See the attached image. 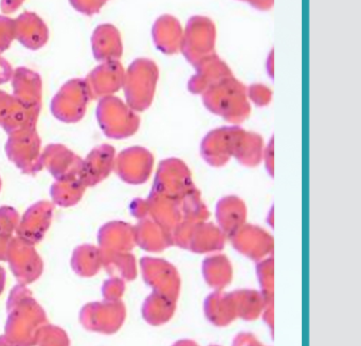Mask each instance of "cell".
I'll return each instance as SVG.
<instances>
[{
	"mask_svg": "<svg viewBox=\"0 0 361 346\" xmlns=\"http://www.w3.org/2000/svg\"><path fill=\"white\" fill-rule=\"evenodd\" d=\"M143 263L147 282L154 287L156 292L176 301L180 287L176 269L161 259H145Z\"/></svg>",
	"mask_w": 361,
	"mask_h": 346,
	"instance_id": "8992f818",
	"label": "cell"
},
{
	"mask_svg": "<svg viewBox=\"0 0 361 346\" xmlns=\"http://www.w3.org/2000/svg\"><path fill=\"white\" fill-rule=\"evenodd\" d=\"M233 247L253 259H261L272 249V238L262 228L242 225L231 234Z\"/></svg>",
	"mask_w": 361,
	"mask_h": 346,
	"instance_id": "52a82bcc",
	"label": "cell"
},
{
	"mask_svg": "<svg viewBox=\"0 0 361 346\" xmlns=\"http://www.w3.org/2000/svg\"><path fill=\"white\" fill-rule=\"evenodd\" d=\"M175 310V301L164 295L156 292L151 299H147V316L149 323L153 324H161L166 322Z\"/></svg>",
	"mask_w": 361,
	"mask_h": 346,
	"instance_id": "ac0fdd59",
	"label": "cell"
},
{
	"mask_svg": "<svg viewBox=\"0 0 361 346\" xmlns=\"http://www.w3.org/2000/svg\"><path fill=\"white\" fill-rule=\"evenodd\" d=\"M196 75L189 82L190 92L196 94H202L210 86L227 75H232L231 70L226 63L219 60L216 54L209 56L198 64Z\"/></svg>",
	"mask_w": 361,
	"mask_h": 346,
	"instance_id": "ba28073f",
	"label": "cell"
},
{
	"mask_svg": "<svg viewBox=\"0 0 361 346\" xmlns=\"http://www.w3.org/2000/svg\"><path fill=\"white\" fill-rule=\"evenodd\" d=\"M257 273H259V280L261 283L262 288H263L264 299H265L266 304L270 303L269 299H272V259H266L262 261L257 266Z\"/></svg>",
	"mask_w": 361,
	"mask_h": 346,
	"instance_id": "d6986e66",
	"label": "cell"
},
{
	"mask_svg": "<svg viewBox=\"0 0 361 346\" xmlns=\"http://www.w3.org/2000/svg\"><path fill=\"white\" fill-rule=\"evenodd\" d=\"M124 75L126 73L117 61L106 62L92 73L90 85L96 86L101 94H111L123 86Z\"/></svg>",
	"mask_w": 361,
	"mask_h": 346,
	"instance_id": "9a60e30c",
	"label": "cell"
},
{
	"mask_svg": "<svg viewBox=\"0 0 361 346\" xmlns=\"http://www.w3.org/2000/svg\"><path fill=\"white\" fill-rule=\"evenodd\" d=\"M215 27L209 18L195 16L183 31L180 51L188 61L197 66L214 54Z\"/></svg>",
	"mask_w": 361,
	"mask_h": 346,
	"instance_id": "277c9868",
	"label": "cell"
},
{
	"mask_svg": "<svg viewBox=\"0 0 361 346\" xmlns=\"http://www.w3.org/2000/svg\"><path fill=\"white\" fill-rule=\"evenodd\" d=\"M204 274L211 287L221 290L231 280V265L224 255H213L204 261Z\"/></svg>",
	"mask_w": 361,
	"mask_h": 346,
	"instance_id": "2e32d148",
	"label": "cell"
},
{
	"mask_svg": "<svg viewBox=\"0 0 361 346\" xmlns=\"http://www.w3.org/2000/svg\"><path fill=\"white\" fill-rule=\"evenodd\" d=\"M204 309L209 320L216 325L229 324L238 314L233 293L232 295L213 293L207 299Z\"/></svg>",
	"mask_w": 361,
	"mask_h": 346,
	"instance_id": "5bb4252c",
	"label": "cell"
},
{
	"mask_svg": "<svg viewBox=\"0 0 361 346\" xmlns=\"http://www.w3.org/2000/svg\"><path fill=\"white\" fill-rule=\"evenodd\" d=\"M11 68L3 58H0V83H6L11 78Z\"/></svg>",
	"mask_w": 361,
	"mask_h": 346,
	"instance_id": "d4e9b609",
	"label": "cell"
},
{
	"mask_svg": "<svg viewBox=\"0 0 361 346\" xmlns=\"http://www.w3.org/2000/svg\"><path fill=\"white\" fill-rule=\"evenodd\" d=\"M92 46L97 58L105 62L117 61L122 54L121 37L111 25H102L97 28L92 37Z\"/></svg>",
	"mask_w": 361,
	"mask_h": 346,
	"instance_id": "8fae6325",
	"label": "cell"
},
{
	"mask_svg": "<svg viewBox=\"0 0 361 346\" xmlns=\"http://www.w3.org/2000/svg\"><path fill=\"white\" fill-rule=\"evenodd\" d=\"M233 295L235 299L238 316H242L245 320H253L257 318L264 305H267L263 295L257 291H238L233 293Z\"/></svg>",
	"mask_w": 361,
	"mask_h": 346,
	"instance_id": "e0dca14e",
	"label": "cell"
},
{
	"mask_svg": "<svg viewBox=\"0 0 361 346\" xmlns=\"http://www.w3.org/2000/svg\"><path fill=\"white\" fill-rule=\"evenodd\" d=\"M159 71L149 60H137L124 75L123 87L128 104L133 109L143 111L151 105L157 85Z\"/></svg>",
	"mask_w": 361,
	"mask_h": 346,
	"instance_id": "3957f363",
	"label": "cell"
},
{
	"mask_svg": "<svg viewBox=\"0 0 361 346\" xmlns=\"http://www.w3.org/2000/svg\"><path fill=\"white\" fill-rule=\"evenodd\" d=\"M123 177L130 183H140L147 180L153 168V156L143 149H130L122 156Z\"/></svg>",
	"mask_w": 361,
	"mask_h": 346,
	"instance_id": "7c38bea8",
	"label": "cell"
},
{
	"mask_svg": "<svg viewBox=\"0 0 361 346\" xmlns=\"http://www.w3.org/2000/svg\"><path fill=\"white\" fill-rule=\"evenodd\" d=\"M244 1H247V3L259 10H268L271 8L272 4H274V0H244Z\"/></svg>",
	"mask_w": 361,
	"mask_h": 346,
	"instance_id": "484cf974",
	"label": "cell"
},
{
	"mask_svg": "<svg viewBox=\"0 0 361 346\" xmlns=\"http://www.w3.org/2000/svg\"><path fill=\"white\" fill-rule=\"evenodd\" d=\"M24 0H1V9L5 13H12L18 10Z\"/></svg>",
	"mask_w": 361,
	"mask_h": 346,
	"instance_id": "603a6c76",
	"label": "cell"
},
{
	"mask_svg": "<svg viewBox=\"0 0 361 346\" xmlns=\"http://www.w3.org/2000/svg\"><path fill=\"white\" fill-rule=\"evenodd\" d=\"M263 157L265 158L266 168L270 171V174L272 175V166H274V141L272 139L266 151L263 152Z\"/></svg>",
	"mask_w": 361,
	"mask_h": 346,
	"instance_id": "cb8c5ba5",
	"label": "cell"
},
{
	"mask_svg": "<svg viewBox=\"0 0 361 346\" xmlns=\"http://www.w3.org/2000/svg\"><path fill=\"white\" fill-rule=\"evenodd\" d=\"M216 217L221 231L231 235L242 227L246 219L244 202L233 196L224 198L217 204Z\"/></svg>",
	"mask_w": 361,
	"mask_h": 346,
	"instance_id": "4fadbf2b",
	"label": "cell"
},
{
	"mask_svg": "<svg viewBox=\"0 0 361 346\" xmlns=\"http://www.w3.org/2000/svg\"><path fill=\"white\" fill-rule=\"evenodd\" d=\"M247 97L259 106H265L270 102L271 92L269 88L261 84H255L247 89Z\"/></svg>",
	"mask_w": 361,
	"mask_h": 346,
	"instance_id": "44dd1931",
	"label": "cell"
},
{
	"mask_svg": "<svg viewBox=\"0 0 361 346\" xmlns=\"http://www.w3.org/2000/svg\"><path fill=\"white\" fill-rule=\"evenodd\" d=\"M202 98L209 111L232 123L244 121L250 113L247 89L232 75L210 86Z\"/></svg>",
	"mask_w": 361,
	"mask_h": 346,
	"instance_id": "7a4b0ae2",
	"label": "cell"
},
{
	"mask_svg": "<svg viewBox=\"0 0 361 346\" xmlns=\"http://www.w3.org/2000/svg\"><path fill=\"white\" fill-rule=\"evenodd\" d=\"M71 1L75 9L79 10L82 13L92 16L99 12L107 0H71Z\"/></svg>",
	"mask_w": 361,
	"mask_h": 346,
	"instance_id": "7402d4cb",
	"label": "cell"
},
{
	"mask_svg": "<svg viewBox=\"0 0 361 346\" xmlns=\"http://www.w3.org/2000/svg\"><path fill=\"white\" fill-rule=\"evenodd\" d=\"M263 140L257 134L240 128H223L213 130L202 141V155L213 166H221L232 156L242 164L252 166L259 161Z\"/></svg>",
	"mask_w": 361,
	"mask_h": 346,
	"instance_id": "6da1fadb",
	"label": "cell"
},
{
	"mask_svg": "<svg viewBox=\"0 0 361 346\" xmlns=\"http://www.w3.org/2000/svg\"><path fill=\"white\" fill-rule=\"evenodd\" d=\"M16 39V20L0 16V52L7 49Z\"/></svg>",
	"mask_w": 361,
	"mask_h": 346,
	"instance_id": "ffe728a7",
	"label": "cell"
},
{
	"mask_svg": "<svg viewBox=\"0 0 361 346\" xmlns=\"http://www.w3.org/2000/svg\"><path fill=\"white\" fill-rule=\"evenodd\" d=\"M16 37L29 49H39L47 42L48 29L37 14L26 12L16 20Z\"/></svg>",
	"mask_w": 361,
	"mask_h": 346,
	"instance_id": "9c48e42d",
	"label": "cell"
},
{
	"mask_svg": "<svg viewBox=\"0 0 361 346\" xmlns=\"http://www.w3.org/2000/svg\"><path fill=\"white\" fill-rule=\"evenodd\" d=\"M173 232L174 244L194 252H210L223 248L224 232L204 221L179 223Z\"/></svg>",
	"mask_w": 361,
	"mask_h": 346,
	"instance_id": "5b68a950",
	"label": "cell"
},
{
	"mask_svg": "<svg viewBox=\"0 0 361 346\" xmlns=\"http://www.w3.org/2000/svg\"><path fill=\"white\" fill-rule=\"evenodd\" d=\"M183 30L176 18L164 16L156 22L153 29L154 42L157 49L166 54L180 51Z\"/></svg>",
	"mask_w": 361,
	"mask_h": 346,
	"instance_id": "30bf717a",
	"label": "cell"
}]
</instances>
